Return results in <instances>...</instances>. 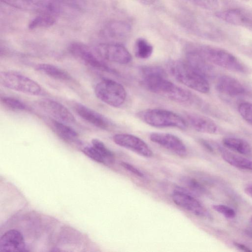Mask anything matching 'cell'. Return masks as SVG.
I'll list each match as a JSON object with an SVG mask.
<instances>
[{"label":"cell","mask_w":252,"mask_h":252,"mask_svg":"<svg viewBox=\"0 0 252 252\" xmlns=\"http://www.w3.org/2000/svg\"><path fill=\"white\" fill-rule=\"evenodd\" d=\"M141 72L142 85L149 91L179 103H187L191 100V94L168 80L165 71L161 67L145 66L141 68Z\"/></svg>","instance_id":"cell-1"},{"label":"cell","mask_w":252,"mask_h":252,"mask_svg":"<svg viewBox=\"0 0 252 252\" xmlns=\"http://www.w3.org/2000/svg\"><path fill=\"white\" fill-rule=\"evenodd\" d=\"M169 69L176 80L189 88L204 94L210 91V87L207 78L187 62H172L170 63Z\"/></svg>","instance_id":"cell-2"},{"label":"cell","mask_w":252,"mask_h":252,"mask_svg":"<svg viewBox=\"0 0 252 252\" xmlns=\"http://www.w3.org/2000/svg\"><path fill=\"white\" fill-rule=\"evenodd\" d=\"M195 49L210 63L235 72H247L246 66L226 50L208 46H199Z\"/></svg>","instance_id":"cell-3"},{"label":"cell","mask_w":252,"mask_h":252,"mask_svg":"<svg viewBox=\"0 0 252 252\" xmlns=\"http://www.w3.org/2000/svg\"><path fill=\"white\" fill-rule=\"evenodd\" d=\"M140 119L147 124L156 127H177L185 129L186 122L177 114L162 109H148L140 112Z\"/></svg>","instance_id":"cell-4"},{"label":"cell","mask_w":252,"mask_h":252,"mask_svg":"<svg viewBox=\"0 0 252 252\" xmlns=\"http://www.w3.org/2000/svg\"><path fill=\"white\" fill-rule=\"evenodd\" d=\"M0 83L5 88L29 95H38L42 93L38 83L16 71L1 72Z\"/></svg>","instance_id":"cell-5"},{"label":"cell","mask_w":252,"mask_h":252,"mask_svg":"<svg viewBox=\"0 0 252 252\" xmlns=\"http://www.w3.org/2000/svg\"><path fill=\"white\" fill-rule=\"evenodd\" d=\"M94 93L101 101L114 107L122 105L126 98L125 88L111 79H103L98 83L95 87Z\"/></svg>","instance_id":"cell-6"},{"label":"cell","mask_w":252,"mask_h":252,"mask_svg":"<svg viewBox=\"0 0 252 252\" xmlns=\"http://www.w3.org/2000/svg\"><path fill=\"white\" fill-rule=\"evenodd\" d=\"M70 53L84 64L94 69L108 72H114L107 64L100 59V57L86 45L74 42L69 47Z\"/></svg>","instance_id":"cell-7"},{"label":"cell","mask_w":252,"mask_h":252,"mask_svg":"<svg viewBox=\"0 0 252 252\" xmlns=\"http://www.w3.org/2000/svg\"><path fill=\"white\" fill-rule=\"evenodd\" d=\"M174 202L180 207L200 217L210 219L207 210L192 194L184 188H178L172 194Z\"/></svg>","instance_id":"cell-8"},{"label":"cell","mask_w":252,"mask_h":252,"mask_svg":"<svg viewBox=\"0 0 252 252\" xmlns=\"http://www.w3.org/2000/svg\"><path fill=\"white\" fill-rule=\"evenodd\" d=\"M95 50L101 58L119 64L128 63L132 60L130 53L120 44H100L96 47Z\"/></svg>","instance_id":"cell-9"},{"label":"cell","mask_w":252,"mask_h":252,"mask_svg":"<svg viewBox=\"0 0 252 252\" xmlns=\"http://www.w3.org/2000/svg\"><path fill=\"white\" fill-rule=\"evenodd\" d=\"M116 144L129 150L142 157L150 158L153 152L148 145L140 138L130 134L119 133L114 135Z\"/></svg>","instance_id":"cell-10"},{"label":"cell","mask_w":252,"mask_h":252,"mask_svg":"<svg viewBox=\"0 0 252 252\" xmlns=\"http://www.w3.org/2000/svg\"><path fill=\"white\" fill-rule=\"evenodd\" d=\"M219 19L228 24L252 28V12L243 8H231L215 13Z\"/></svg>","instance_id":"cell-11"},{"label":"cell","mask_w":252,"mask_h":252,"mask_svg":"<svg viewBox=\"0 0 252 252\" xmlns=\"http://www.w3.org/2000/svg\"><path fill=\"white\" fill-rule=\"evenodd\" d=\"M150 139L163 148L180 157L187 154V148L183 142L177 136L167 133L153 132Z\"/></svg>","instance_id":"cell-12"},{"label":"cell","mask_w":252,"mask_h":252,"mask_svg":"<svg viewBox=\"0 0 252 252\" xmlns=\"http://www.w3.org/2000/svg\"><path fill=\"white\" fill-rule=\"evenodd\" d=\"M39 106L54 119L65 124H72L75 118L63 104L49 98H43L39 101Z\"/></svg>","instance_id":"cell-13"},{"label":"cell","mask_w":252,"mask_h":252,"mask_svg":"<svg viewBox=\"0 0 252 252\" xmlns=\"http://www.w3.org/2000/svg\"><path fill=\"white\" fill-rule=\"evenodd\" d=\"M74 109L81 118L98 128L107 130L112 126L111 122L106 117L84 104L75 103Z\"/></svg>","instance_id":"cell-14"},{"label":"cell","mask_w":252,"mask_h":252,"mask_svg":"<svg viewBox=\"0 0 252 252\" xmlns=\"http://www.w3.org/2000/svg\"><path fill=\"white\" fill-rule=\"evenodd\" d=\"M26 245L22 234L18 231L11 229L6 232L0 240V252L26 251Z\"/></svg>","instance_id":"cell-15"},{"label":"cell","mask_w":252,"mask_h":252,"mask_svg":"<svg viewBox=\"0 0 252 252\" xmlns=\"http://www.w3.org/2000/svg\"><path fill=\"white\" fill-rule=\"evenodd\" d=\"M185 116L188 123L197 131L208 134L218 132V126L208 117L193 113H187Z\"/></svg>","instance_id":"cell-16"},{"label":"cell","mask_w":252,"mask_h":252,"mask_svg":"<svg viewBox=\"0 0 252 252\" xmlns=\"http://www.w3.org/2000/svg\"><path fill=\"white\" fill-rule=\"evenodd\" d=\"M216 88L220 93L230 96L241 95L246 92L243 85L235 78L227 76H221L217 79Z\"/></svg>","instance_id":"cell-17"},{"label":"cell","mask_w":252,"mask_h":252,"mask_svg":"<svg viewBox=\"0 0 252 252\" xmlns=\"http://www.w3.org/2000/svg\"><path fill=\"white\" fill-rule=\"evenodd\" d=\"M187 62L196 71L206 77H210L214 73L213 66L195 49L187 54Z\"/></svg>","instance_id":"cell-18"},{"label":"cell","mask_w":252,"mask_h":252,"mask_svg":"<svg viewBox=\"0 0 252 252\" xmlns=\"http://www.w3.org/2000/svg\"><path fill=\"white\" fill-rule=\"evenodd\" d=\"M218 149L222 158L227 163L238 169L252 172V160L247 156L220 148Z\"/></svg>","instance_id":"cell-19"},{"label":"cell","mask_w":252,"mask_h":252,"mask_svg":"<svg viewBox=\"0 0 252 252\" xmlns=\"http://www.w3.org/2000/svg\"><path fill=\"white\" fill-rule=\"evenodd\" d=\"M223 145L233 152L248 157L252 155V147L246 140L236 137H225L222 140Z\"/></svg>","instance_id":"cell-20"},{"label":"cell","mask_w":252,"mask_h":252,"mask_svg":"<svg viewBox=\"0 0 252 252\" xmlns=\"http://www.w3.org/2000/svg\"><path fill=\"white\" fill-rule=\"evenodd\" d=\"M130 30V27L126 23L122 21H113L106 26L104 32L109 37L123 39L129 35Z\"/></svg>","instance_id":"cell-21"},{"label":"cell","mask_w":252,"mask_h":252,"mask_svg":"<svg viewBox=\"0 0 252 252\" xmlns=\"http://www.w3.org/2000/svg\"><path fill=\"white\" fill-rule=\"evenodd\" d=\"M35 69L38 72L51 77L54 79L61 81H69L72 79L70 74L65 70L58 66L49 63H39Z\"/></svg>","instance_id":"cell-22"},{"label":"cell","mask_w":252,"mask_h":252,"mask_svg":"<svg viewBox=\"0 0 252 252\" xmlns=\"http://www.w3.org/2000/svg\"><path fill=\"white\" fill-rule=\"evenodd\" d=\"M51 126L56 134L64 141L71 142L77 140L78 133L66 124L56 120H52Z\"/></svg>","instance_id":"cell-23"},{"label":"cell","mask_w":252,"mask_h":252,"mask_svg":"<svg viewBox=\"0 0 252 252\" xmlns=\"http://www.w3.org/2000/svg\"><path fill=\"white\" fill-rule=\"evenodd\" d=\"M55 22V14L42 12L31 21L29 25V28L33 30L39 28L48 27L53 25Z\"/></svg>","instance_id":"cell-24"},{"label":"cell","mask_w":252,"mask_h":252,"mask_svg":"<svg viewBox=\"0 0 252 252\" xmlns=\"http://www.w3.org/2000/svg\"><path fill=\"white\" fill-rule=\"evenodd\" d=\"M153 52V47L146 39L139 38L136 39L134 44V53L135 56L141 59L149 58Z\"/></svg>","instance_id":"cell-25"},{"label":"cell","mask_w":252,"mask_h":252,"mask_svg":"<svg viewBox=\"0 0 252 252\" xmlns=\"http://www.w3.org/2000/svg\"><path fill=\"white\" fill-rule=\"evenodd\" d=\"M181 182L184 186L185 189L192 194L202 195L207 193V189L204 186L196 179L190 177H183Z\"/></svg>","instance_id":"cell-26"},{"label":"cell","mask_w":252,"mask_h":252,"mask_svg":"<svg viewBox=\"0 0 252 252\" xmlns=\"http://www.w3.org/2000/svg\"><path fill=\"white\" fill-rule=\"evenodd\" d=\"M34 8H38L42 12L56 14L58 7L54 0H28Z\"/></svg>","instance_id":"cell-27"},{"label":"cell","mask_w":252,"mask_h":252,"mask_svg":"<svg viewBox=\"0 0 252 252\" xmlns=\"http://www.w3.org/2000/svg\"><path fill=\"white\" fill-rule=\"evenodd\" d=\"M82 152L90 158L97 162L105 164H109L103 153L93 145L85 147L82 150Z\"/></svg>","instance_id":"cell-28"},{"label":"cell","mask_w":252,"mask_h":252,"mask_svg":"<svg viewBox=\"0 0 252 252\" xmlns=\"http://www.w3.org/2000/svg\"><path fill=\"white\" fill-rule=\"evenodd\" d=\"M1 102L5 106L12 110L25 111L29 109L25 103L12 97H1Z\"/></svg>","instance_id":"cell-29"},{"label":"cell","mask_w":252,"mask_h":252,"mask_svg":"<svg viewBox=\"0 0 252 252\" xmlns=\"http://www.w3.org/2000/svg\"><path fill=\"white\" fill-rule=\"evenodd\" d=\"M238 111L242 118L252 125V103L248 102L240 103L238 106Z\"/></svg>","instance_id":"cell-30"},{"label":"cell","mask_w":252,"mask_h":252,"mask_svg":"<svg viewBox=\"0 0 252 252\" xmlns=\"http://www.w3.org/2000/svg\"><path fill=\"white\" fill-rule=\"evenodd\" d=\"M10 6L22 10H29L34 8L28 0H0Z\"/></svg>","instance_id":"cell-31"},{"label":"cell","mask_w":252,"mask_h":252,"mask_svg":"<svg viewBox=\"0 0 252 252\" xmlns=\"http://www.w3.org/2000/svg\"><path fill=\"white\" fill-rule=\"evenodd\" d=\"M213 209L227 219H233L236 216L235 211L231 207L223 205L216 204L212 206Z\"/></svg>","instance_id":"cell-32"},{"label":"cell","mask_w":252,"mask_h":252,"mask_svg":"<svg viewBox=\"0 0 252 252\" xmlns=\"http://www.w3.org/2000/svg\"><path fill=\"white\" fill-rule=\"evenodd\" d=\"M193 4L202 8L214 9L219 5L218 0H189Z\"/></svg>","instance_id":"cell-33"},{"label":"cell","mask_w":252,"mask_h":252,"mask_svg":"<svg viewBox=\"0 0 252 252\" xmlns=\"http://www.w3.org/2000/svg\"><path fill=\"white\" fill-rule=\"evenodd\" d=\"M121 164L124 168L133 174L140 177H143L144 176V174L140 171L129 163L126 162H122Z\"/></svg>","instance_id":"cell-34"},{"label":"cell","mask_w":252,"mask_h":252,"mask_svg":"<svg viewBox=\"0 0 252 252\" xmlns=\"http://www.w3.org/2000/svg\"><path fill=\"white\" fill-rule=\"evenodd\" d=\"M233 245L235 246V247L237 248L238 249L241 251L247 252H252V250L250 249L249 248L241 243L234 242H233Z\"/></svg>","instance_id":"cell-35"},{"label":"cell","mask_w":252,"mask_h":252,"mask_svg":"<svg viewBox=\"0 0 252 252\" xmlns=\"http://www.w3.org/2000/svg\"><path fill=\"white\" fill-rule=\"evenodd\" d=\"M144 5H151L155 3L156 0H135Z\"/></svg>","instance_id":"cell-36"},{"label":"cell","mask_w":252,"mask_h":252,"mask_svg":"<svg viewBox=\"0 0 252 252\" xmlns=\"http://www.w3.org/2000/svg\"><path fill=\"white\" fill-rule=\"evenodd\" d=\"M244 191L248 195L252 198V185L246 187L244 189Z\"/></svg>","instance_id":"cell-37"},{"label":"cell","mask_w":252,"mask_h":252,"mask_svg":"<svg viewBox=\"0 0 252 252\" xmlns=\"http://www.w3.org/2000/svg\"><path fill=\"white\" fill-rule=\"evenodd\" d=\"M250 222H251V224H252V216L250 218Z\"/></svg>","instance_id":"cell-38"}]
</instances>
